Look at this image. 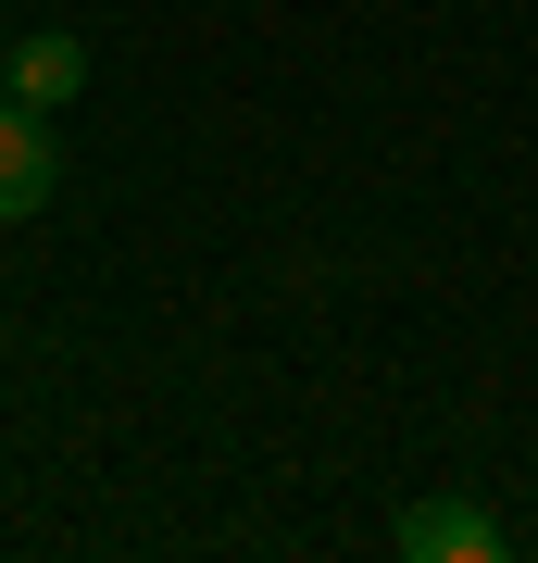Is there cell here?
I'll list each match as a JSON object with an SVG mask.
<instances>
[{
    "instance_id": "3",
    "label": "cell",
    "mask_w": 538,
    "mask_h": 563,
    "mask_svg": "<svg viewBox=\"0 0 538 563\" xmlns=\"http://www.w3.org/2000/svg\"><path fill=\"white\" fill-rule=\"evenodd\" d=\"M51 139H0V213H25V201H51Z\"/></svg>"
},
{
    "instance_id": "2",
    "label": "cell",
    "mask_w": 538,
    "mask_h": 563,
    "mask_svg": "<svg viewBox=\"0 0 538 563\" xmlns=\"http://www.w3.org/2000/svg\"><path fill=\"white\" fill-rule=\"evenodd\" d=\"M0 88H13L25 113H63L88 88V38H63V25H39V38H13V63H0Z\"/></svg>"
},
{
    "instance_id": "1",
    "label": "cell",
    "mask_w": 538,
    "mask_h": 563,
    "mask_svg": "<svg viewBox=\"0 0 538 563\" xmlns=\"http://www.w3.org/2000/svg\"><path fill=\"white\" fill-rule=\"evenodd\" d=\"M400 563H501L514 539H501V514L488 501H451V488H426V501H400Z\"/></svg>"
}]
</instances>
